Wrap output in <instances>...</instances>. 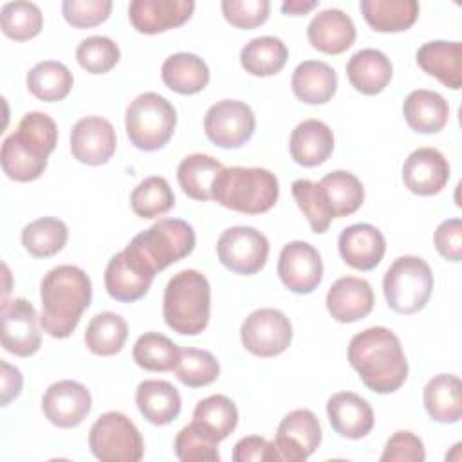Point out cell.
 Wrapping results in <instances>:
<instances>
[{"instance_id":"14","label":"cell","mask_w":462,"mask_h":462,"mask_svg":"<svg viewBox=\"0 0 462 462\" xmlns=\"http://www.w3.org/2000/svg\"><path fill=\"white\" fill-rule=\"evenodd\" d=\"M256 119L251 106L238 99H222L204 116L206 137L220 148H240L254 134Z\"/></svg>"},{"instance_id":"20","label":"cell","mask_w":462,"mask_h":462,"mask_svg":"<svg viewBox=\"0 0 462 462\" xmlns=\"http://www.w3.org/2000/svg\"><path fill=\"white\" fill-rule=\"evenodd\" d=\"M193 11V0H132L128 18L137 32L157 34L186 23Z\"/></svg>"},{"instance_id":"44","label":"cell","mask_w":462,"mask_h":462,"mask_svg":"<svg viewBox=\"0 0 462 462\" xmlns=\"http://www.w3.org/2000/svg\"><path fill=\"white\" fill-rule=\"evenodd\" d=\"M291 191L298 208L305 215L310 229L318 235L325 233L334 215L319 182H312L309 179H298L292 182Z\"/></svg>"},{"instance_id":"9","label":"cell","mask_w":462,"mask_h":462,"mask_svg":"<svg viewBox=\"0 0 462 462\" xmlns=\"http://www.w3.org/2000/svg\"><path fill=\"white\" fill-rule=\"evenodd\" d=\"M92 455L101 462H139L144 442L137 426L121 411H106L88 431Z\"/></svg>"},{"instance_id":"22","label":"cell","mask_w":462,"mask_h":462,"mask_svg":"<svg viewBox=\"0 0 462 462\" xmlns=\"http://www.w3.org/2000/svg\"><path fill=\"white\" fill-rule=\"evenodd\" d=\"M337 249L346 265L357 271H372L384 256L386 240L372 224H352L341 231Z\"/></svg>"},{"instance_id":"48","label":"cell","mask_w":462,"mask_h":462,"mask_svg":"<svg viewBox=\"0 0 462 462\" xmlns=\"http://www.w3.org/2000/svg\"><path fill=\"white\" fill-rule=\"evenodd\" d=\"M224 18L238 29H254L269 18V0H222Z\"/></svg>"},{"instance_id":"45","label":"cell","mask_w":462,"mask_h":462,"mask_svg":"<svg viewBox=\"0 0 462 462\" xmlns=\"http://www.w3.org/2000/svg\"><path fill=\"white\" fill-rule=\"evenodd\" d=\"M173 372L182 384L189 388H200L217 381L220 365L211 352L188 346L180 348Z\"/></svg>"},{"instance_id":"54","label":"cell","mask_w":462,"mask_h":462,"mask_svg":"<svg viewBox=\"0 0 462 462\" xmlns=\"http://www.w3.org/2000/svg\"><path fill=\"white\" fill-rule=\"evenodd\" d=\"M314 7H318L316 0H287L282 4V11L285 14H292V16L305 14V13L312 11Z\"/></svg>"},{"instance_id":"29","label":"cell","mask_w":462,"mask_h":462,"mask_svg":"<svg viewBox=\"0 0 462 462\" xmlns=\"http://www.w3.org/2000/svg\"><path fill=\"white\" fill-rule=\"evenodd\" d=\"M291 87L300 101L307 105H325L336 94L337 74L325 61L305 60L294 69Z\"/></svg>"},{"instance_id":"40","label":"cell","mask_w":462,"mask_h":462,"mask_svg":"<svg viewBox=\"0 0 462 462\" xmlns=\"http://www.w3.org/2000/svg\"><path fill=\"white\" fill-rule=\"evenodd\" d=\"M128 337V325L116 312L96 314L85 330V345L96 356H114L121 352Z\"/></svg>"},{"instance_id":"38","label":"cell","mask_w":462,"mask_h":462,"mask_svg":"<svg viewBox=\"0 0 462 462\" xmlns=\"http://www.w3.org/2000/svg\"><path fill=\"white\" fill-rule=\"evenodd\" d=\"M191 422L220 442L236 428L238 410L229 397L220 393L209 395L197 402Z\"/></svg>"},{"instance_id":"13","label":"cell","mask_w":462,"mask_h":462,"mask_svg":"<svg viewBox=\"0 0 462 462\" xmlns=\"http://www.w3.org/2000/svg\"><path fill=\"white\" fill-rule=\"evenodd\" d=\"M240 339L249 354L256 357H274L289 348L292 325L278 309H256L244 319Z\"/></svg>"},{"instance_id":"8","label":"cell","mask_w":462,"mask_h":462,"mask_svg":"<svg viewBox=\"0 0 462 462\" xmlns=\"http://www.w3.org/2000/svg\"><path fill=\"white\" fill-rule=\"evenodd\" d=\"M195 240L193 226L186 220L161 218L148 229L135 235L130 240V245L137 249L159 273L191 254Z\"/></svg>"},{"instance_id":"52","label":"cell","mask_w":462,"mask_h":462,"mask_svg":"<svg viewBox=\"0 0 462 462\" xmlns=\"http://www.w3.org/2000/svg\"><path fill=\"white\" fill-rule=\"evenodd\" d=\"M269 440L258 435L240 439L233 448L235 462H267Z\"/></svg>"},{"instance_id":"21","label":"cell","mask_w":462,"mask_h":462,"mask_svg":"<svg viewBox=\"0 0 462 462\" xmlns=\"http://www.w3.org/2000/svg\"><path fill=\"white\" fill-rule=\"evenodd\" d=\"M328 314L337 323H354L366 318L375 303L372 285L357 276L337 278L325 298Z\"/></svg>"},{"instance_id":"46","label":"cell","mask_w":462,"mask_h":462,"mask_svg":"<svg viewBox=\"0 0 462 462\" xmlns=\"http://www.w3.org/2000/svg\"><path fill=\"white\" fill-rule=\"evenodd\" d=\"M173 449L179 460L182 462H218V440L209 433L200 430L195 422L184 426L173 442Z\"/></svg>"},{"instance_id":"32","label":"cell","mask_w":462,"mask_h":462,"mask_svg":"<svg viewBox=\"0 0 462 462\" xmlns=\"http://www.w3.org/2000/svg\"><path fill=\"white\" fill-rule=\"evenodd\" d=\"M161 78L170 90L191 96L206 88L209 83V69L206 61L193 52H175L164 60Z\"/></svg>"},{"instance_id":"49","label":"cell","mask_w":462,"mask_h":462,"mask_svg":"<svg viewBox=\"0 0 462 462\" xmlns=\"http://www.w3.org/2000/svg\"><path fill=\"white\" fill-rule=\"evenodd\" d=\"M110 0H63L61 13L67 23L78 29L99 25L110 16Z\"/></svg>"},{"instance_id":"25","label":"cell","mask_w":462,"mask_h":462,"mask_svg":"<svg viewBox=\"0 0 462 462\" xmlns=\"http://www.w3.org/2000/svg\"><path fill=\"white\" fill-rule=\"evenodd\" d=\"M289 150L296 164L314 168L330 157L334 150V134L327 123L319 119H305L294 126Z\"/></svg>"},{"instance_id":"26","label":"cell","mask_w":462,"mask_h":462,"mask_svg":"<svg viewBox=\"0 0 462 462\" xmlns=\"http://www.w3.org/2000/svg\"><path fill=\"white\" fill-rule=\"evenodd\" d=\"M417 65L448 88L462 87V43L433 40L419 47Z\"/></svg>"},{"instance_id":"7","label":"cell","mask_w":462,"mask_h":462,"mask_svg":"<svg viewBox=\"0 0 462 462\" xmlns=\"http://www.w3.org/2000/svg\"><path fill=\"white\" fill-rule=\"evenodd\" d=\"M433 291V274L426 260L404 254L393 260L383 278L388 307L397 314H413L426 307Z\"/></svg>"},{"instance_id":"15","label":"cell","mask_w":462,"mask_h":462,"mask_svg":"<svg viewBox=\"0 0 462 462\" xmlns=\"http://www.w3.org/2000/svg\"><path fill=\"white\" fill-rule=\"evenodd\" d=\"M278 276L291 292L310 294L323 278L319 251L303 240L289 242L278 256Z\"/></svg>"},{"instance_id":"53","label":"cell","mask_w":462,"mask_h":462,"mask_svg":"<svg viewBox=\"0 0 462 462\" xmlns=\"http://www.w3.org/2000/svg\"><path fill=\"white\" fill-rule=\"evenodd\" d=\"M2 366V406H7L11 401H14L23 386V377L22 372L9 365L7 361L0 363Z\"/></svg>"},{"instance_id":"37","label":"cell","mask_w":462,"mask_h":462,"mask_svg":"<svg viewBox=\"0 0 462 462\" xmlns=\"http://www.w3.org/2000/svg\"><path fill=\"white\" fill-rule=\"evenodd\" d=\"M319 186L328 200L334 218H341L356 213L365 200V188L361 180L354 173L345 170H336L327 173L319 180Z\"/></svg>"},{"instance_id":"47","label":"cell","mask_w":462,"mask_h":462,"mask_svg":"<svg viewBox=\"0 0 462 462\" xmlns=\"http://www.w3.org/2000/svg\"><path fill=\"white\" fill-rule=\"evenodd\" d=\"M121 58L117 43L108 36H88L76 49L78 63L90 74L110 72Z\"/></svg>"},{"instance_id":"6","label":"cell","mask_w":462,"mask_h":462,"mask_svg":"<svg viewBox=\"0 0 462 462\" xmlns=\"http://www.w3.org/2000/svg\"><path fill=\"white\" fill-rule=\"evenodd\" d=\"M126 135L143 152H155L168 144L177 126L173 105L157 92L139 94L126 108Z\"/></svg>"},{"instance_id":"3","label":"cell","mask_w":462,"mask_h":462,"mask_svg":"<svg viewBox=\"0 0 462 462\" xmlns=\"http://www.w3.org/2000/svg\"><path fill=\"white\" fill-rule=\"evenodd\" d=\"M58 143V126L43 112H27L16 130L2 143L4 173L16 182L36 180L47 168V159Z\"/></svg>"},{"instance_id":"18","label":"cell","mask_w":462,"mask_h":462,"mask_svg":"<svg viewBox=\"0 0 462 462\" xmlns=\"http://www.w3.org/2000/svg\"><path fill=\"white\" fill-rule=\"evenodd\" d=\"M117 137L112 123L99 116L81 117L70 132L72 157L88 166L108 162L116 152Z\"/></svg>"},{"instance_id":"43","label":"cell","mask_w":462,"mask_h":462,"mask_svg":"<svg viewBox=\"0 0 462 462\" xmlns=\"http://www.w3.org/2000/svg\"><path fill=\"white\" fill-rule=\"evenodd\" d=\"M43 14L34 2L14 0L0 9V27L4 34L16 42H25L40 34Z\"/></svg>"},{"instance_id":"10","label":"cell","mask_w":462,"mask_h":462,"mask_svg":"<svg viewBox=\"0 0 462 462\" xmlns=\"http://www.w3.org/2000/svg\"><path fill=\"white\" fill-rule=\"evenodd\" d=\"M321 444V426L307 408L289 411L269 442L267 462H301Z\"/></svg>"},{"instance_id":"27","label":"cell","mask_w":462,"mask_h":462,"mask_svg":"<svg viewBox=\"0 0 462 462\" xmlns=\"http://www.w3.org/2000/svg\"><path fill=\"white\" fill-rule=\"evenodd\" d=\"M392 74V61L379 49H361L346 63V78L350 85L365 96L383 92L390 83Z\"/></svg>"},{"instance_id":"1","label":"cell","mask_w":462,"mask_h":462,"mask_svg":"<svg viewBox=\"0 0 462 462\" xmlns=\"http://www.w3.org/2000/svg\"><path fill=\"white\" fill-rule=\"evenodd\" d=\"M348 363L363 384L375 393L399 390L408 377V361L401 341L386 327H368L348 343Z\"/></svg>"},{"instance_id":"34","label":"cell","mask_w":462,"mask_h":462,"mask_svg":"<svg viewBox=\"0 0 462 462\" xmlns=\"http://www.w3.org/2000/svg\"><path fill=\"white\" fill-rule=\"evenodd\" d=\"M224 170L222 162L206 153H191L177 166V180L193 200H213V184Z\"/></svg>"},{"instance_id":"24","label":"cell","mask_w":462,"mask_h":462,"mask_svg":"<svg viewBox=\"0 0 462 462\" xmlns=\"http://www.w3.org/2000/svg\"><path fill=\"white\" fill-rule=\"evenodd\" d=\"M309 43L325 54H341L356 42V25L341 9H323L307 27Z\"/></svg>"},{"instance_id":"2","label":"cell","mask_w":462,"mask_h":462,"mask_svg":"<svg viewBox=\"0 0 462 462\" xmlns=\"http://www.w3.org/2000/svg\"><path fill=\"white\" fill-rule=\"evenodd\" d=\"M40 327L51 337H69L92 300V282L76 265L52 267L40 283Z\"/></svg>"},{"instance_id":"30","label":"cell","mask_w":462,"mask_h":462,"mask_svg":"<svg viewBox=\"0 0 462 462\" xmlns=\"http://www.w3.org/2000/svg\"><path fill=\"white\" fill-rule=\"evenodd\" d=\"M402 116L413 132L437 134L449 119V105L439 92L419 88L406 96Z\"/></svg>"},{"instance_id":"16","label":"cell","mask_w":462,"mask_h":462,"mask_svg":"<svg viewBox=\"0 0 462 462\" xmlns=\"http://www.w3.org/2000/svg\"><path fill=\"white\" fill-rule=\"evenodd\" d=\"M2 346L18 357H29L40 350L38 314L31 301L23 298L2 301Z\"/></svg>"},{"instance_id":"4","label":"cell","mask_w":462,"mask_h":462,"mask_svg":"<svg viewBox=\"0 0 462 462\" xmlns=\"http://www.w3.org/2000/svg\"><path fill=\"white\" fill-rule=\"evenodd\" d=\"M211 287L197 269L173 274L164 289L162 316L166 325L182 336H197L209 323Z\"/></svg>"},{"instance_id":"33","label":"cell","mask_w":462,"mask_h":462,"mask_svg":"<svg viewBox=\"0 0 462 462\" xmlns=\"http://www.w3.org/2000/svg\"><path fill=\"white\" fill-rule=\"evenodd\" d=\"M361 14L377 32L408 31L419 16L415 0H361Z\"/></svg>"},{"instance_id":"41","label":"cell","mask_w":462,"mask_h":462,"mask_svg":"<svg viewBox=\"0 0 462 462\" xmlns=\"http://www.w3.org/2000/svg\"><path fill=\"white\" fill-rule=\"evenodd\" d=\"M130 206L141 218H157L175 206V195L164 177L150 175L134 188Z\"/></svg>"},{"instance_id":"28","label":"cell","mask_w":462,"mask_h":462,"mask_svg":"<svg viewBox=\"0 0 462 462\" xmlns=\"http://www.w3.org/2000/svg\"><path fill=\"white\" fill-rule=\"evenodd\" d=\"M135 404L150 424L166 426L179 417L182 401L180 393L171 383L161 379H146L139 383L135 390Z\"/></svg>"},{"instance_id":"11","label":"cell","mask_w":462,"mask_h":462,"mask_svg":"<svg viewBox=\"0 0 462 462\" xmlns=\"http://www.w3.org/2000/svg\"><path fill=\"white\" fill-rule=\"evenodd\" d=\"M155 274L157 271L152 263L128 244L108 260L105 269V289L110 298L132 303L148 292Z\"/></svg>"},{"instance_id":"17","label":"cell","mask_w":462,"mask_h":462,"mask_svg":"<svg viewBox=\"0 0 462 462\" xmlns=\"http://www.w3.org/2000/svg\"><path fill=\"white\" fill-rule=\"evenodd\" d=\"M92 408V395L85 384L61 379L52 383L42 399V410L47 420L58 428L79 426Z\"/></svg>"},{"instance_id":"51","label":"cell","mask_w":462,"mask_h":462,"mask_svg":"<svg viewBox=\"0 0 462 462\" xmlns=\"http://www.w3.org/2000/svg\"><path fill=\"white\" fill-rule=\"evenodd\" d=\"M439 254L449 262L462 260V222L460 218H449L437 226L433 235Z\"/></svg>"},{"instance_id":"39","label":"cell","mask_w":462,"mask_h":462,"mask_svg":"<svg viewBox=\"0 0 462 462\" xmlns=\"http://www.w3.org/2000/svg\"><path fill=\"white\" fill-rule=\"evenodd\" d=\"M69 238V227L56 217H42L22 229V244L34 258H47L60 253Z\"/></svg>"},{"instance_id":"50","label":"cell","mask_w":462,"mask_h":462,"mask_svg":"<svg viewBox=\"0 0 462 462\" xmlns=\"http://www.w3.org/2000/svg\"><path fill=\"white\" fill-rule=\"evenodd\" d=\"M424 444L411 431H395L381 455V462H424Z\"/></svg>"},{"instance_id":"19","label":"cell","mask_w":462,"mask_h":462,"mask_svg":"<svg viewBox=\"0 0 462 462\" xmlns=\"http://www.w3.org/2000/svg\"><path fill=\"white\" fill-rule=\"evenodd\" d=\"M449 180V162L437 148H417L402 164L404 186L420 197L437 195Z\"/></svg>"},{"instance_id":"31","label":"cell","mask_w":462,"mask_h":462,"mask_svg":"<svg viewBox=\"0 0 462 462\" xmlns=\"http://www.w3.org/2000/svg\"><path fill=\"white\" fill-rule=\"evenodd\" d=\"M428 415L442 424H455L462 417V383L453 374L433 375L422 392Z\"/></svg>"},{"instance_id":"23","label":"cell","mask_w":462,"mask_h":462,"mask_svg":"<svg viewBox=\"0 0 462 462\" xmlns=\"http://www.w3.org/2000/svg\"><path fill=\"white\" fill-rule=\"evenodd\" d=\"M332 430L350 440L366 437L374 428V410L366 399L354 392H337L327 401Z\"/></svg>"},{"instance_id":"12","label":"cell","mask_w":462,"mask_h":462,"mask_svg":"<svg viewBox=\"0 0 462 462\" xmlns=\"http://www.w3.org/2000/svg\"><path fill=\"white\" fill-rule=\"evenodd\" d=\"M217 254L231 273L251 276L263 269L269 256V240L251 226H233L218 236Z\"/></svg>"},{"instance_id":"42","label":"cell","mask_w":462,"mask_h":462,"mask_svg":"<svg viewBox=\"0 0 462 462\" xmlns=\"http://www.w3.org/2000/svg\"><path fill=\"white\" fill-rule=\"evenodd\" d=\"M180 348L161 332H144L137 337L132 357L137 366L150 372L173 370L179 359Z\"/></svg>"},{"instance_id":"5","label":"cell","mask_w":462,"mask_h":462,"mask_svg":"<svg viewBox=\"0 0 462 462\" xmlns=\"http://www.w3.org/2000/svg\"><path fill=\"white\" fill-rule=\"evenodd\" d=\"M278 195V179L265 168H224L213 184L215 202L231 211L245 215H260L269 211L276 204Z\"/></svg>"},{"instance_id":"36","label":"cell","mask_w":462,"mask_h":462,"mask_svg":"<svg viewBox=\"0 0 462 462\" xmlns=\"http://www.w3.org/2000/svg\"><path fill=\"white\" fill-rule=\"evenodd\" d=\"M29 92L47 103L61 101L69 96L74 85V76L67 65L54 60H45L36 63L27 72Z\"/></svg>"},{"instance_id":"35","label":"cell","mask_w":462,"mask_h":462,"mask_svg":"<svg viewBox=\"0 0 462 462\" xmlns=\"http://www.w3.org/2000/svg\"><path fill=\"white\" fill-rule=\"evenodd\" d=\"M289 58L285 43L276 36H258L249 40L240 51V65L251 76H274Z\"/></svg>"}]
</instances>
